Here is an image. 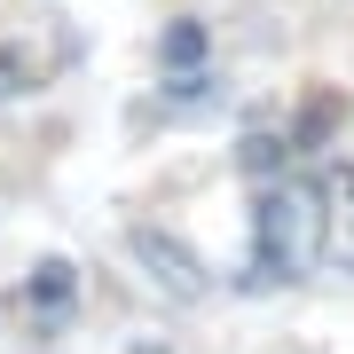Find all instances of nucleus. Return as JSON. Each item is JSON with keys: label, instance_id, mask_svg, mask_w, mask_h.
Instances as JSON below:
<instances>
[{"label": "nucleus", "instance_id": "f257e3e1", "mask_svg": "<svg viewBox=\"0 0 354 354\" xmlns=\"http://www.w3.org/2000/svg\"><path fill=\"white\" fill-rule=\"evenodd\" d=\"M323 221H330V205H323L315 181H276V189H260V205H252L260 276H268V283L307 276V268L323 260Z\"/></svg>", "mask_w": 354, "mask_h": 354}, {"label": "nucleus", "instance_id": "f03ea898", "mask_svg": "<svg viewBox=\"0 0 354 354\" xmlns=\"http://www.w3.org/2000/svg\"><path fill=\"white\" fill-rule=\"evenodd\" d=\"M134 260L150 268V283H158V291H174V299H205V291H213V276L189 260V244L165 236V228H134Z\"/></svg>", "mask_w": 354, "mask_h": 354}, {"label": "nucleus", "instance_id": "7ed1b4c3", "mask_svg": "<svg viewBox=\"0 0 354 354\" xmlns=\"http://www.w3.org/2000/svg\"><path fill=\"white\" fill-rule=\"evenodd\" d=\"M71 299H79L71 260H39V268H32V315H39V323H64V315H71Z\"/></svg>", "mask_w": 354, "mask_h": 354}, {"label": "nucleus", "instance_id": "20e7f679", "mask_svg": "<svg viewBox=\"0 0 354 354\" xmlns=\"http://www.w3.org/2000/svg\"><path fill=\"white\" fill-rule=\"evenodd\" d=\"M158 55H165V71H197L205 64V24H197V16H174L165 39H158Z\"/></svg>", "mask_w": 354, "mask_h": 354}, {"label": "nucleus", "instance_id": "39448f33", "mask_svg": "<svg viewBox=\"0 0 354 354\" xmlns=\"http://www.w3.org/2000/svg\"><path fill=\"white\" fill-rule=\"evenodd\" d=\"M283 158H291V142H276V134H244V150H236L244 174H276Z\"/></svg>", "mask_w": 354, "mask_h": 354}, {"label": "nucleus", "instance_id": "423d86ee", "mask_svg": "<svg viewBox=\"0 0 354 354\" xmlns=\"http://www.w3.org/2000/svg\"><path fill=\"white\" fill-rule=\"evenodd\" d=\"M165 95H174V102H205V95H213V71H174V79H165Z\"/></svg>", "mask_w": 354, "mask_h": 354}]
</instances>
